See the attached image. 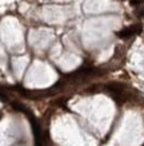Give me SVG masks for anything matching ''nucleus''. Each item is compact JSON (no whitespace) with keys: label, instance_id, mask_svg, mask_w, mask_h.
I'll return each mask as SVG.
<instances>
[{"label":"nucleus","instance_id":"1","mask_svg":"<svg viewBox=\"0 0 144 146\" xmlns=\"http://www.w3.org/2000/svg\"><path fill=\"white\" fill-rule=\"evenodd\" d=\"M74 109L83 117L97 135L103 137L108 133L114 121L115 107L112 106L111 101H107V98L93 97L83 99L78 103V106H74Z\"/></svg>","mask_w":144,"mask_h":146},{"label":"nucleus","instance_id":"2","mask_svg":"<svg viewBox=\"0 0 144 146\" xmlns=\"http://www.w3.org/2000/svg\"><path fill=\"white\" fill-rule=\"evenodd\" d=\"M53 135L60 146H96V138L89 134L75 118L66 115L57 119Z\"/></svg>","mask_w":144,"mask_h":146},{"label":"nucleus","instance_id":"3","mask_svg":"<svg viewBox=\"0 0 144 146\" xmlns=\"http://www.w3.org/2000/svg\"><path fill=\"white\" fill-rule=\"evenodd\" d=\"M139 122L136 119H123L120 127L116 131V141L119 146H137L133 134L137 137Z\"/></svg>","mask_w":144,"mask_h":146},{"label":"nucleus","instance_id":"4","mask_svg":"<svg viewBox=\"0 0 144 146\" xmlns=\"http://www.w3.org/2000/svg\"><path fill=\"white\" fill-rule=\"evenodd\" d=\"M105 146H111V145H105Z\"/></svg>","mask_w":144,"mask_h":146}]
</instances>
